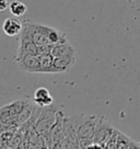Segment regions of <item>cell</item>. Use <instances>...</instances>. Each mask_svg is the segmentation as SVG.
I'll use <instances>...</instances> for the list:
<instances>
[{
	"instance_id": "cell-1",
	"label": "cell",
	"mask_w": 140,
	"mask_h": 149,
	"mask_svg": "<svg viewBox=\"0 0 140 149\" xmlns=\"http://www.w3.org/2000/svg\"><path fill=\"white\" fill-rule=\"evenodd\" d=\"M20 37L31 40L38 46L46 45V44H53L55 45L57 43L68 40L65 33L57 30L55 28H51L44 24L32 23V22H25L23 25L22 33L20 34Z\"/></svg>"
},
{
	"instance_id": "cell-4",
	"label": "cell",
	"mask_w": 140,
	"mask_h": 149,
	"mask_svg": "<svg viewBox=\"0 0 140 149\" xmlns=\"http://www.w3.org/2000/svg\"><path fill=\"white\" fill-rule=\"evenodd\" d=\"M115 130H116V128H114V126H112V124L105 117L102 116V115L98 116L93 141L98 143V144L106 145V143L114 135Z\"/></svg>"
},
{
	"instance_id": "cell-2",
	"label": "cell",
	"mask_w": 140,
	"mask_h": 149,
	"mask_svg": "<svg viewBox=\"0 0 140 149\" xmlns=\"http://www.w3.org/2000/svg\"><path fill=\"white\" fill-rule=\"evenodd\" d=\"M57 114H58V110L53 105L43 107L35 124V128L40 135L48 137L53 126L55 125L57 121Z\"/></svg>"
},
{
	"instance_id": "cell-20",
	"label": "cell",
	"mask_w": 140,
	"mask_h": 149,
	"mask_svg": "<svg viewBox=\"0 0 140 149\" xmlns=\"http://www.w3.org/2000/svg\"><path fill=\"white\" fill-rule=\"evenodd\" d=\"M49 149H62V147H61V144H59V145H55V146H51Z\"/></svg>"
},
{
	"instance_id": "cell-13",
	"label": "cell",
	"mask_w": 140,
	"mask_h": 149,
	"mask_svg": "<svg viewBox=\"0 0 140 149\" xmlns=\"http://www.w3.org/2000/svg\"><path fill=\"white\" fill-rule=\"evenodd\" d=\"M40 64H41V74H53V65H54V56L51 54L40 55Z\"/></svg>"
},
{
	"instance_id": "cell-5",
	"label": "cell",
	"mask_w": 140,
	"mask_h": 149,
	"mask_svg": "<svg viewBox=\"0 0 140 149\" xmlns=\"http://www.w3.org/2000/svg\"><path fill=\"white\" fill-rule=\"evenodd\" d=\"M98 116L94 115H84L82 116V120L80 122V125L77 130V135L79 141L81 140H90L94 138L95 134V127L98 123Z\"/></svg>"
},
{
	"instance_id": "cell-17",
	"label": "cell",
	"mask_w": 140,
	"mask_h": 149,
	"mask_svg": "<svg viewBox=\"0 0 140 149\" xmlns=\"http://www.w3.org/2000/svg\"><path fill=\"white\" fill-rule=\"evenodd\" d=\"M82 149H106L105 147V145H102V144H98V143H91L89 146H87L85 148H82Z\"/></svg>"
},
{
	"instance_id": "cell-11",
	"label": "cell",
	"mask_w": 140,
	"mask_h": 149,
	"mask_svg": "<svg viewBox=\"0 0 140 149\" xmlns=\"http://www.w3.org/2000/svg\"><path fill=\"white\" fill-rule=\"evenodd\" d=\"M54 102V99L51 95L49 91L44 87L37 88L34 92V103L38 107H49Z\"/></svg>"
},
{
	"instance_id": "cell-16",
	"label": "cell",
	"mask_w": 140,
	"mask_h": 149,
	"mask_svg": "<svg viewBox=\"0 0 140 149\" xmlns=\"http://www.w3.org/2000/svg\"><path fill=\"white\" fill-rule=\"evenodd\" d=\"M53 47H54L53 44H46V45H41V46H38V56L46 55V54H51Z\"/></svg>"
},
{
	"instance_id": "cell-18",
	"label": "cell",
	"mask_w": 140,
	"mask_h": 149,
	"mask_svg": "<svg viewBox=\"0 0 140 149\" xmlns=\"http://www.w3.org/2000/svg\"><path fill=\"white\" fill-rule=\"evenodd\" d=\"M10 3L8 2V0H0V10L1 11H5L6 9L9 8Z\"/></svg>"
},
{
	"instance_id": "cell-6",
	"label": "cell",
	"mask_w": 140,
	"mask_h": 149,
	"mask_svg": "<svg viewBox=\"0 0 140 149\" xmlns=\"http://www.w3.org/2000/svg\"><path fill=\"white\" fill-rule=\"evenodd\" d=\"M64 117L65 114L61 111H58L57 114V121L55 125L53 126L51 133L48 135V139H49V148L51 146L61 144V141L64 140L65 137V130H64Z\"/></svg>"
},
{
	"instance_id": "cell-10",
	"label": "cell",
	"mask_w": 140,
	"mask_h": 149,
	"mask_svg": "<svg viewBox=\"0 0 140 149\" xmlns=\"http://www.w3.org/2000/svg\"><path fill=\"white\" fill-rule=\"evenodd\" d=\"M23 25L24 23H22L17 17H14V18H8L3 21L2 30H3L6 35H8L10 37H13V36H17V35H20L22 33Z\"/></svg>"
},
{
	"instance_id": "cell-15",
	"label": "cell",
	"mask_w": 140,
	"mask_h": 149,
	"mask_svg": "<svg viewBox=\"0 0 140 149\" xmlns=\"http://www.w3.org/2000/svg\"><path fill=\"white\" fill-rule=\"evenodd\" d=\"M118 132H119L118 130H115L114 135H113L112 137H111V139L106 143V145H105L106 149H116L117 148V141H118Z\"/></svg>"
},
{
	"instance_id": "cell-9",
	"label": "cell",
	"mask_w": 140,
	"mask_h": 149,
	"mask_svg": "<svg viewBox=\"0 0 140 149\" xmlns=\"http://www.w3.org/2000/svg\"><path fill=\"white\" fill-rule=\"evenodd\" d=\"M76 64V55L64 56V57H54L53 65V74L66 72L70 68H72Z\"/></svg>"
},
{
	"instance_id": "cell-19",
	"label": "cell",
	"mask_w": 140,
	"mask_h": 149,
	"mask_svg": "<svg viewBox=\"0 0 140 149\" xmlns=\"http://www.w3.org/2000/svg\"><path fill=\"white\" fill-rule=\"evenodd\" d=\"M127 149H140V144L139 143H136L135 140H130V143L128 145V148Z\"/></svg>"
},
{
	"instance_id": "cell-3",
	"label": "cell",
	"mask_w": 140,
	"mask_h": 149,
	"mask_svg": "<svg viewBox=\"0 0 140 149\" xmlns=\"http://www.w3.org/2000/svg\"><path fill=\"white\" fill-rule=\"evenodd\" d=\"M28 101H14L0 109V123L1 125H17V118L24 109Z\"/></svg>"
},
{
	"instance_id": "cell-8",
	"label": "cell",
	"mask_w": 140,
	"mask_h": 149,
	"mask_svg": "<svg viewBox=\"0 0 140 149\" xmlns=\"http://www.w3.org/2000/svg\"><path fill=\"white\" fill-rule=\"evenodd\" d=\"M25 55H35L38 56V45L28 38H22L20 37L19 40V46L17 48L15 57L14 59L21 58Z\"/></svg>"
},
{
	"instance_id": "cell-14",
	"label": "cell",
	"mask_w": 140,
	"mask_h": 149,
	"mask_svg": "<svg viewBox=\"0 0 140 149\" xmlns=\"http://www.w3.org/2000/svg\"><path fill=\"white\" fill-rule=\"evenodd\" d=\"M9 10H10V12L13 14L14 17L19 18V17H23L24 14L26 13V11H28V7L24 5L23 2H21V1H17V0H14V1H12V2H10Z\"/></svg>"
},
{
	"instance_id": "cell-7",
	"label": "cell",
	"mask_w": 140,
	"mask_h": 149,
	"mask_svg": "<svg viewBox=\"0 0 140 149\" xmlns=\"http://www.w3.org/2000/svg\"><path fill=\"white\" fill-rule=\"evenodd\" d=\"M17 65L25 72L30 74H41V64L40 57L35 55H25L21 58L14 59Z\"/></svg>"
},
{
	"instance_id": "cell-12",
	"label": "cell",
	"mask_w": 140,
	"mask_h": 149,
	"mask_svg": "<svg viewBox=\"0 0 140 149\" xmlns=\"http://www.w3.org/2000/svg\"><path fill=\"white\" fill-rule=\"evenodd\" d=\"M51 55L54 57H64V56H72L76 55V51L73 46L69 43L68 40L57 43L53 47Z\"/></svg>"
}]
</instances>
